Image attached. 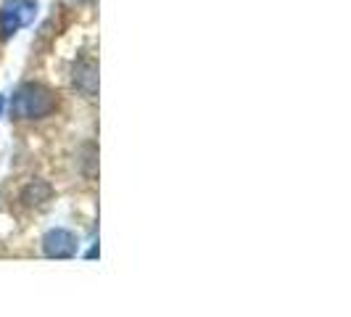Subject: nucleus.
<instances>
[{
    "mask_svg": "<svg viewBox=\"0 0 351 317\" xmlns=\"http://www.w3.org/2000/svg\"><path fill=\"white\" fill-rule=\"evenodd\" d=\"M77 164H80V169H82L85 177L95 175V169H98V148H95V143H85L80 148V161Z\"/></svg>",
    "mask_w": 351,
    "mask_h": 317,
    "instance_id": "obj_6",
    "label": "nucleus"
},
{
    "mask_svg": "<svg viewBox=\"0 0 351 317\" xmlns=\"http://www.w3.org/2000/svg\"><path fill=\"white\" fill-rule=\"evenodd\" d=\"M37 14L35 0H8L0 11V35L11 37L16 35L21 27H27Z\"/></svg>",
    "mask_w": 351,
    "mask_h": 317,
    "instance_id": "obj_3",
    "label": "nucleus"
},
{
    "mask_svg": "<svg viewBox=\"0 0 351 317\" xmlns=\"http://www.w3.org/2000/svg\"><path fill=\"white\" fill-rule=\"evenodd\" d=\"M58 98L43 82H21L11 98V119L16 122H43L56 114Z\"/></svg>",
    "mask_w": 351,
    "mask_h": 317,
    "instance_id": "obj_1",
    "label": "nucleus"
},
{
    "mask_svg": "<svg viewBox=\"0 0 351 317\" xmlns=\"http://www.w3.org/2000/svg\"><path fill=\"white\" fill-rule=\"evenodd\" d=\"M3 108H5V98L0 95V117H3Z\"/></svg>",
    "mask_w": 351,
    "mask_h": 317,
    "instance_id": "obj_7",
    "label": "nucleus"
},
{
    "mask_svg": "<svg viewBox=\"0 0 351 317\" xmlns=\"http://www.w3.org/2000/svg\"><path fill=\"white\" fill-rule=\"evenodd\" d=\"M71 85H74L77 93H82L85 98H95V93H98V64L90 56L80 58L74 64V69H71Z\"/></svg>",
    "mask_w": 351,
    "mask_h": 317,
    "instance_id": "obj_4",
    "label": "nucleus"
},
{
    "mask_svg": "<svg viewBox=\"0 0 351 317\" xmlns=\"http://www.w3.org/2000/svg\"><path fill=\"white\" fill-rule=\"evenodd\" d=\"M51 198H53V185L48 180H43V177L29 180V183L21 185V191H19V204L27 207V209H40V207H45Z\"/></svg>",
    "mask_w": 351,
    "mask_h": 317,
    "instance_id": "obj_5",
    "label": "nucleus"
},
{
    "mask_svg": "<svg viewBox=\"0 0 351 317\" xmlns=\"http://www.w3.org/2000/svg\"><path fill=\"white\" fill-rule=\"evenodd\" d=\"M40 251L48 259H71L80 251V238L66 228H53L40 238Z\"/></svg>",
    "mask_w": 351,
    "mask_h": 317,
    "instance_id": "obj_2",
    "label": "nucleus"
}]
</instances>
